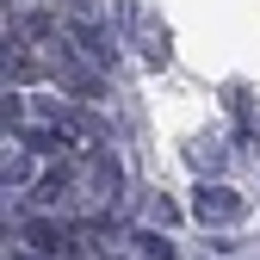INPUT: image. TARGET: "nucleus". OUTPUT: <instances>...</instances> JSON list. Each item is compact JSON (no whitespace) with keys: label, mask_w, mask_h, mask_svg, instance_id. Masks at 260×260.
Here are the masks:
<instances>
[{"label":"nucleus","mask_w":260,"mask_h":260,"mask_svg":"<svg viewBox=\"0 0 260 260\" xmlns=\"http://www.w3.org/2000/svg\"><path fill=\"white\" fill-rule=\"evenodd\" d=\"M69 31H75V38H81V44H87V56H93V62H112V38H106V31H100V25H87V19H75Z\"/></svg>","instance_id":"nucleus-8"},{"label":"nucleus","mask_w":260,"mask_h":260,"mask_svg":"<svg viewBox=\"0 0 260 260\" xmlns=\"http://www.w3.org/2000/svg\"><path fill=\"white\" fill-rule=\"evenodd\" d=\"M192 217H199L205 223V230H223V223H242L248 217V199H242V192H230V186H199V192H192Z\"/></svg>","instance_id":"nucleus-1"},{"label":"nucleus","mask_w":260,"mask_h":260,"mask_svg":"<svg viewBox=\"0 0 260 260\" xmlns=\"http://www.w3.org/2000/svg\"><path fill=\"white\" fill-rule=\"evenodd\" d=\"M13 260H50V254H31V248H19V254H13Z\"/></svg>","instance_id":"nucleus-11"},{"label":"nucleus","mask_w":260,"mask_h":260,"mask_svg":"<svg viewBox=\"0 0 260 260\" xmlns=\"http://www.w3.org/2000/svg\"><path fill=\"white\" fill-rule=\"evenodd\" d=\"M19 242H25L31 254L69 260V254H75V242H81V230H69V223H56V217H31L25 230H19Z\"/></svg>","instance_id":"nucleus-3"},{"label":"nucleus","mask_w":260,"mask_h":260,"mask_svg":"<svg viewBox=\"0 0 260 260\" xmlns=\"http://www.w3.org/2000/svg\"><path fill=\"white\" fill-rule=\"evenodd\" d=\"M130 19H137V38H143V56H149V62H168V31H161V25H155V19H149L143 7H130Z\"/></svg>","instance_id":"nucleus-6"},{"label":"nucleus","mask_w":260,"mask_h":260,"mask_svg":"<svg viewBox=\"0 0 260 260\" xmlns=\"http://www.w3.org/2000/svg\"><path fill=\"white\" fill-rule=\"evenodd\" d=\"M7 186H31V155H25V149L7 155Z\"/></svg>","instance_id":"nucleus-9"},{"label":"nucleus","mask_w":260,"mask_h":260,"mask_svg":"<svg viewBox=\"0 0 260 260\" xmlns=\"http://www.w3.org/2000/svg\"><path fill=\"white\" fill-rule=\"evenodd\" d=\"M25 149L31 155H62V149H75V130L69 124H31L25 130Z\"/></svg>","instance_id":"nucleus-5"},{"label":"nucleus","mask_w":260,"mask_h":260,"mask_svg":"<svg viewBox=\"0 0 260 260\" xmlns=\"http://www.w3.org/2000/svg\"><path fill=\"white\" fill-rule=\"evenodd\" d=\"M50 75L69 87V93H81V100H100V75H93V69H81L69 50H56V56H50Z\"/></svg>","instance_id":"nucleus-4"},{"label":"nucleus","mask_w":260,"mask_h":260,"mask_svg":"<svg viewBox=\"0 0 260 260\" xmlns=\"http://www.w3.org/2000/svg\"><path fill=\"white\" fill-rule=\"evenodd\" d=\"M192 168H199V174H217L223 168V149L217 143H199V149H192Z\"/></svg>","instance_id":"nucleus-10"},{"label":"nucleus","mask_w":260,"mask_h":260,"mask_svg":"<svg viewBox=\"0 0 260 260\" xmlns=\"http://www.w3.org/2000/svg\"><path fill=\"white\" fill-rule=\"evenodd\" d=\"M75 192H81L87 205H112L118 192H124V174H118V161L93 149V155L81 161V180H75Z\"/></svg>","instance_id":"nucleus-2"},{"label":"nucleus","mask_w":260,"mask_h":260,"mask_svg":"<svg viewBox=\"0 0 260 260\" xmlns=\"http://www.w3.org/2000/svg\"><path fill=\"white\" fill-rule=\"evenodd\" d=\"M130 248H137L143 260H174L180 248L168 242V230H137V236H130Z\"/></svg>","instance_id":"nucleus-7"}]
</instances>
